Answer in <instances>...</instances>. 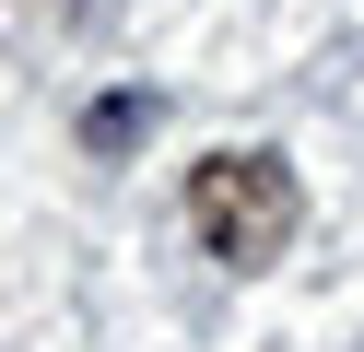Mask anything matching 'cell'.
<instances>
[{
    "mask_svg": "<svg viewBox=\"0 0 364 352\" xmlns=\"http://www.w3.org/2000/svg\"><path fill=\"white\" fill-rule=\"evenodd\" d=\"M306 223V188H294L282 153H212L188 176V235L223 258V270H270Z\"/></svg>",
    "mask_w": 364,
    "mask_h": 352,
    "instance_id": "1",
    "label": "cell"
},
{
    "mask_svg": "<svg viewBox=\"0 0 364 352\" xmlns=\"http://www.w3.org/2000/svg\"><path fill=\"white\" fill-rule=\"evenodd\" d=\"M141 129H153V94H95L82 106V153H129Z\"/></svg>",
    "mask_w": 364,
    "mask_h": 352,
    "instance_id": "2",
    "label": "cell"
}]
</instances>
